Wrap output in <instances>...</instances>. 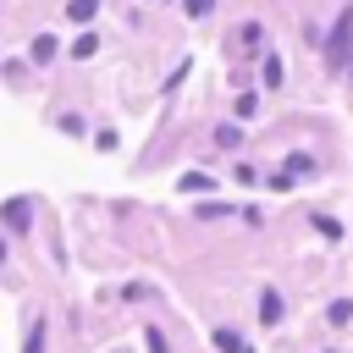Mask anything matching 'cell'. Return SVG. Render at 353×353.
I'll list each match as a JSON object with an SVG mask.
<instances>
[{
    "label": "cell",
    "instance_id": "obj_9",
    "mask_svg": "<svg viewBox=\"0 0 353 353\" xmlns=\"http://www.w3.org/2000/svg\"><path fill=\"white\" fill-rule=\"evenodd\" d=\"M22 353H44V320H33V331H28V347Z\"/></svg>",
    "mask_w": 353,
    "mask_h": 353
},
{
    "label": "cell",
    "instance_id": "obj_11",
    "mask_svg": "<svg viewBox=\"0 0 353 353\" xmlns=\"http://www.w3.org/2000/svg\"><path fill=\"white\" fill-rule=\"evenodd\" d=\"M94 50H99V39H94V33H83V39H77V44H72V55H83V61H88V55H94Z\"/></svg>",
    "mask_w": 353,
    "mask_h": 353
},
{
    "label": "cell",
    "instance_id": "obj_13",
    "mask_svg": "<svg viewBox=\"0 0 353 353\" xmlns=\"http://www.w3.org/2000/svg\"><path fill=\"white\" fill-rule=\"evenodd\" d=\"M143 342H149V353H171V347H165V336H160V331H143Z\"/></svg>",
    "mask_w": 353,
    "mask_h": 353
},
{
    "label": "cell",
    "instance_id": "obj_1",
    "mask_svg": "<svg viewBox=\"0 0 353 353\" xmlns=\"http://www.w3.org/2000/svg\"><path fill=\"white\" fill-rule=\"evenodd\" d=\"M347 39H353V11H342L336 28H331V39H325V61H331V66L347 61Z\"/></svg>",
    "mask_w": 353,
    "mask_h": 353
},
{
    "label": "cell",
    "instance_id": "obj_10",
    "mask_svg": "<svg viewBox=\"0 0 353 353\" xmlns=\"http://www.w3.org/2000/svg\"><path fill=\"white\" fill-rule=\"evenodd\" d=\"M237 33H243V44H248V50H259V33H265V28H259V22H243Z\"/></svg>",
    "mask_w": 353,
    "mask_h": 353
},
{
    "label": "cell",
    "instance_id": "obj_12",
    "mask_svg": "<svg viewBox=\"0 0 353 353\" xmlns=\"http://www.w3.org/2000/svg\"><path fill=\"white\" fill-rule=\"evenodd\" d=\"M237 138H243L237 127H221V132H215V143H221V149H237Z\"/></svg>",
    "mask_w": 353,
    "mask_h": 353
},
{
    "label": "cell",
    "instance_id": "obj_2",
    "mask_svg": "<svg viewBox=\"0 0 353 353\" xmlns=\"http://www.w3.org/2000/svg\"><path fill=\"white\" fill-rule=\"evenodd\" d=\"M259 320H265V325H276V320H281V298H276V292H265V298H259Z\"/></svg>",
    "mask_w": 353,
    "mask_h": 353
},
{
    "label": "cell",
    "instance_id": "obj_8",
    "mask_svg": "<svg viewBox=\"0 0 353 353\" xmlns=\"http://www.w3.org/2000/svg\"><path fill=\"white\" fill-rule=\"evenodd\" d=\"M6 215H11V226H17V232L28 226V204H22V199H11V204H6Z\"/></svg>",
    "mask_w": 353,
    "mask_h": 353
},
{
    "label": "cell",
    "instance_id": "obj_6",
    "mask_svg": "<svg viewBox=\"0 0 353 353\" xmlns=\"http://www.w3.org/2000/svg\"><path fill=\"white\" fill-rule=\"evenodd\" d=\"M265 88H281V55H265Z\"/></svg>",
    "mask_w": 353,
    "mask_h": 353
},
{
    "label": "cell",
    "instance_id": "obj_5",
    "mask_svg": "<svg viewBox=\"0 0 353 353\" xmlns=\"http://www.w3.org/2000/svg\"><path fill=\"white\" fill-rule=\"evenodd\" d=\"M215 347H221V353H248V347H243V336H237V331H215Z\"/></svg>",
    "mask_w": 353,
    "mask_h": 353
},
{
    "label": "cell",
    "instance_id": "obj_3",
    "mask_svg": "<svg viewBox=\"0 0 353 353\" xmlns=\"http://www.w3.org/2000/svg\"><path fill=\"white\" fill-rule=\"evenodd\" d=\"M325 320H331V325H347V320H353V303H347V298H336V303L325 309Z\"/></svg>",
    "mask_w": 353,
    "mask_h": 353
},
{
    "label": "cell",
    "instance_id": "obj_4",
    "mask_svg": "<svg viewBox=\"0 0 353 353\" xmlns=\"http://www.w3.org/2000/svg\"><path fill=\"white\" fill-rule=\"evenodd\" d=\"M94 11H99V0H72V6H66V17H72V22H88Z\"/></svg>",
    "mask_w": 353,
    "mask_h": 353
},
{
    "label": "cell",
    "instance_id": "obj_14",
    "mask_svg": "<svg viewBox=\"0 0 353 353\" xmlns=\"http://www.w3.org/2000/svg\"><path fill=\"white\" fill-rule=\"evenodd\" d=\"M182 6H188L193 17H210V11H215V0H182Z\"/></svg>",
    "mask_w": 353,
    "mask_h": 353
},
{
    "label": "cell",
    "instance_id": "obj_7",
    "mask_svg": "<svg viewBox=\"0 0 353 353\" xmlns=\"http://www.w3.org/2000/svg\"><path fill=\"white\" fill-rule=\"evenodd\" d=\"M50 55H55V39L39 33V39H33V61H50Z\"/></svg>",
    "mask_w": 353,
    "mask_h": 353
}]
</instances>
